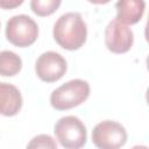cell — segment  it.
Instances as JSON below:
<instances>
[{"label":"cell","mask_w":149,"mask_h":149,"mask_svg":"<svg viewBox=\"0 0 149 149\" xmlns=\"http://www.w3.org/2000/svg\"><path fill=\"white\" fill-rule=\"evenodd\" d=\"M61 5V0H33L30 7L33 12L40 16H47L52 14Z\"/></svg>","instance_id":"cell-11"},{"label":"cell","mask_w":149,"mask_h":149,"mask_svg":"<svg viewBox=\"0 0 149 149\" xmlns=\"http://www.w3.org/2000/svg\"><path fill=\"white\" fill-rule=\"evenodd\" d=\"M126 141L127 132L116 121H101L92 130V142L99 149H120Z\"/></svg>","instance_id":"cell-5"},{"label":"cell","mask_w":149,"mask_h":149,"mask_svg":"<svg viewBox=\"0 0 149 149\" xmlns=\"http://www.w3.org/2000/svg\"><path fill=\"white\" fill-rule=\"evenodd\" d=\"M38 36L37 23L26 14L12 16L6 24V37L16 47H29Z\"/></svg>","instance_id":"cell-4"},{"label":"cell","mask_w":149,"mask_h":149,"mask_svg":"<svg viewBox=\"0 0 149 149\" xmlns=\"http://www.w3.org/2000/svg\"><path fill=\"white\" fill-rule=\"evenodd\" d=\"M65 58L56 51L43 52L35 63V71L40 79L47 83L57 81L66 72Z\"/></svg>","instance_id":"cell-6"},{"label":"cell","mask_w":149,"mask_h":149,"mask_svg":"<svg viewBox=\"0 0 149 149\" xmlns=\"http://www.w3.org/2000/svg\"><path fill=\"white\" fill-rule=\"evenodd\" d=\"M58 142L65 149H80L85 146L87 133L83 121L74 115L61 118L54 127Z\"/></svg>","instance_id":"cell-3"},{"label":"cell","mask_w":149,"mask_h":149,"mask_svg":"<svg viewBox=\"0 0 149 149\" xmlns=\"http://www.w3.org/2000/svg\"><path fill=\"white\" fill-rule=\"evenodd\" d=\"M22 68L20 56L9 50L0 51V74L5 77L15 76Z\"/></svg>","instance_id":"cell-10"},{"label":"cell","mask_w":149,"mask_h":149,"mask_svg":"<svg viewBox=\"0 0 149 149\" xmlns=\"http://www.w3.org/2000/svg\"><path fill=\"white\" fill-rule=\"evenodd\" d=\"M132 149H148V147H146V146H134Z\"/></svg>","instance_id":"cell-14"},{"label":"cell","mask_w":149,"mask_h":149,"mask_svg":"<svg viewBox=\"0 0 149 149\" xmlns=\"http://www.w3.org/2000/svg\"><path fill=\"white\" fill-rule=\"evenodd\" d=\"M22 107V95L19 88L12 84L0 81V114L5 116L16 115Z\"/></svg>","instance_id":"cell-8"},{"label":"cell","mask_w":149,"mask_h":149,"mask_svg":"<svg viewBox=\"0 0 149 149\" xmlns=\"http://www.w3.org/2000/svg\"><path fill=\"white\" fill-rule=\"evenodd\" d=\"M26 149H58L56 141L48 134H40L33 137Z\"/></svg>","instance_id":"cell-12"},{"label":"cell","mask_w":149,"mask_h":149,"mask_svg":"<svg viewBox=\"0 0 149 149\" xmlns=\"http://www.w3.org/2000/svg\"><path fill=\"white\" fill-rule=\"evenodd\" d=\"M86 37L87 27L79 13H65L54 24V38L66 50L79 49L85 43Z\"/></svg>","instance_id":"cell-1"},{"label":"cell","mask_w":149,"mask_h":149,"mask_svg":"<svg viewBox=\"0 0 149 149\" xmlns=\"http://www.w3.org/2000/svg\"><path fill=\"white\" fill-rule=\"evenodd\" d=\"M134 42L132 29L115 19L112 20L105 29V43L109 51L115 54L127 52Z\"/></svg>","instance_id":"cell-7"},{"label":"cell","mask_w":149,"mask_h":149,"mask_svg":"<svg viewBox=\"0 0 149 149\" xmlns=\"http://www.w3.org/2000/svg\"><path fill=\"white\" fill-rule=\"evenodd\" d=\"M116 17L115 20L122 24H135L137 23L143 13L146 2L142 0H120L115 3Z\"/></svg>","instance_id":"cell-9"},{"label":"cell","mask_w":149,"mask_h":149,"mask_svg":"<svg viewBox=\"0 0 149 149\" xmlns=\"http://www.w3.org/2000/svg\"><path fill=\"white\" fill-rule=\"evenodd\" d=\"M22 2H23L22 0H20V1H0V7L6 8V9H8V8H14V7H16V6H20Z\"/></svg>","instance_id":"cell-13"},{"label":"cell","mask_w":149,"mask_h":149,"mask_svg":"<svg viewBox=\"0 0 149 149\" xmlns=\"http://www.w3.org/2000/svg\"><path fill=\"white\" fill-rule=\"evenodd\" d=\"M88 95V83L83 79H72L52 91L50 95V104L58 111H65L83 104Z\"/></svg>","instance_id":"cell-2"}]
</instances>
